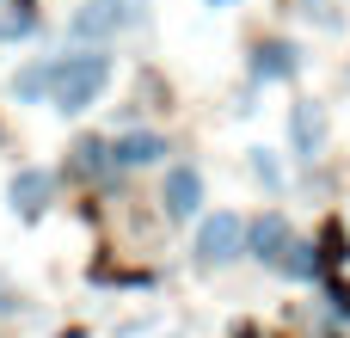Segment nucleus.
<instances>
[{"label": "nucleus", "mask_w": 350, "mask_h": 338, "mask_svg": "<svg viewBox=\"0 0 350 338\" xmlns=\"http://www.w3.org/2000/svg\"><path fill=\"white\" fill-rule=\"evenodd\" d=\"M111 80V62L105 55H68V62H49V86H55V105L62 111H86Z\"/></svg>", "instance_id": "obj_1"}, {"label": "nucleus", "mask_w": 350, "mask_h": 338, "mask_svg": "<svg viewBox=\"0 0 350 338\" xmlns=\"http://www.w3.org/2000/svg\"><path fill=\"white\" fill-rule=\"evenodd\" d=\"M129 18H135V12H129V0H86V6L74 12V25H68V31H74L80 43H98V37L123 31Z\"/></svg>", "instance_id": "obj_2"}, {"label": "nucleus", "mask_w": 350, "mask_h": 338, "mask_svg": "<svg viewBox=\"0 0 350 338\" xmlns=\"http://www.w3.org/2000/svg\"><path fill=\"white\" fill-rule=\"evenodd\" d=\"M240 246H246L240 216H215V222H203V234H197V259H203V265H228V259H240Z\"/></svg>", "instance_id": "obj_3"}, {"label": "nucleus", "mask_w": 350, "mask_h": 338, "mask_svg": "<svg viewBox=\"0 0 350 338\" xmlns=\"http://www.w3.org/2000/svg\"><path fill=\"white\" fill-rule=\"evenodd\" d=\"M160 203H166V216H197V203H203V179L191 172V166H172L166 172V191H160Z\"/></svg>", "instance_id": "obj_4"}, {"label": "nucleus", "mask_w": 350, "mask_h": 338, "mask_svg": "<svg viewBox=\"0 0 350 338\" xmlns=\"http://www.w3.org/2000/svg\"><path fill=\"white\" fill-rule=\"evenodd\" d=\"M49 191H55V179H49V172H37V166H25V172L12 179V203H18L25 216H37V209L49 203Z\"/></svg>", "instance_id": "obj_5"}, {"label": "nucleus", "mask_w": 350, "mask_h": 338, "mask_svg": "<svg viewBox=\"0 0 350 338\" xmlns=\"http://www.w3.org/2000/svg\"><path fill=\"white\" fill-rule=\"evenodd\" d=\"M252 252L271 259V265H283V259H289V222H283V216H265V222L252 228Z\"/></svg>", "instance_id": "obj_6"}, {"label": "nucleus", "mask_w": 350, "mask_h": 338, "mask_svg": "<svg viewBox=\"0 0 350 338\" xmlns=\"http://www.w3.org/2000/svg\"><path fill=\"white\" fill-rule=\"evenodd\" d=\"M252 74L258 80H289L295 74V49L289 43H258L252 49Z\"/></svg>", "instance_id": "obj_7"}, {"label": "nucleus", "mask_w": 350, "mask_h": 338, "mask_svg": "<svg viewBox=\"0 0 350 338\" xmlns=\"http://www.w3.org/2000/svg\"><path fill=\"white\" fill-rule=\"evenodd\" d=\"M160 154H166L160 135H117V142H111V160H117V166H148V160H160Z\"/></svg>", "instance_id": "obj_8"}, {"label": "nucleus", "mask_w": 350, "mask_h": 338, "mask_svg": "<svg viewBox=\"0 0 350 338\" xmlns=\"http://www.w3.org/2000/svg\"><path fill=\"white\" fill-rule=\"evenodd\" d=\"M117 160H111V142H98V135H86L80 148H74V172L80 179H98V172H111Z\"/></svg>", "instance_id": "obj_9"}, {"label": "nucleus", "mask_w": 350, "mask_h": 338, "mask_svg": "<svg viewBox=\"0 0 350 338\" xmlns=\"http://www.w3.org/2000/svg\"><path fill=\"white\" fill-rule=\"evenodd\" d=\"M295 148H301V154L320 148V111H314V105H295Z\"/></svg>", "instance_id": "obj_10"}, {"label": "nucleus", "mask_w": 350, "mask_h": 338, "mask_svg": "<svg viewBox=\"0 0 350 338\" xmlns=\"http://www.w3.org/2000/svg\"><path fill=\"white\" fill-rule=\"evenodd\" d=\"M31 25H37V12H6V18H0V37H25Z\"/></svg>", "instance_id": "obj_11"}, {"label": "nucleus", "mask_w": 350, "mask_h": 338, "mask_svg": "<svg viewBox=\"0 0 350 338\" xmlns=\"http://www.w3.org/2000/svg\"><path fill=\"white\" fill-rule=\"evenodd\" d=\"M43 86H49V68H31V74L18 80V92H25V99H31V92H43Z\"/></svg>", "instance_id": "obj_12"}, {"label": "nucleus", "mask_w": 350, "mask_h": 338, "mask_svg": "<svg viewBox=\"0 0 350 338\" xmlns=\"http://www.w3.org/2000/svg\"><path fill=\"white\" fill-rule=\"evenodd\" d=\"M326 259H332V265L345 259V234H338V228H326Z\"/></svg>", "instance_id": "obj_13"}, {"label": "nucleus", "mask_w": 350, "mask_h": 338, "mask_svg": "<svg viewBox=\"0 0 350 338\" xmlns=\"http://www.w3.org/2000/svg\"><path fill=\"white\" fill-rule=\"evenodd\" d=\"M209 6H228V0H209Z\"/></svg>", "instance_id": "obj_14"}]
</instances>
